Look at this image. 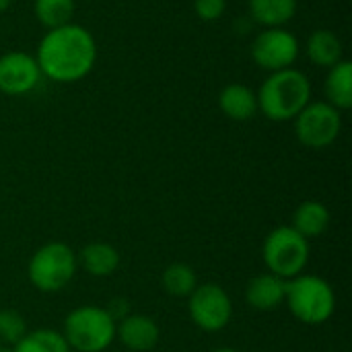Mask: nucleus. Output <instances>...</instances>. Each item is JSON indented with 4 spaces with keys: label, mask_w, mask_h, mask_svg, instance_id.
<instances>
[{
    "label": "nucleus",
    "mask_w": 352,
    "mask_h": 352,
    "mask_svg": "<svg viewBox=\"0 0 352 352\" xmlns=\"http://www.w3.org/2000/svg\"><path fill=\"white\" fill-rule=\"evenodd\" d=\"M227 8V0H194V10L198 14V19L210 23V21H219L223 16Z\"/></svg>",
    "instance_id": "obj_23"
},
{
    "label": "nucleus",
    "mask_w": 352,
    "mask_h": 352,
    "mask_svg": "<svg viewBox=\"0 0 352 352\" xmlns=\"http://www.w3.org/2000/svg\"><path fill=\"white\" fill-rule=\"evenodd\" d=\"M219 107L229 120L248 122L258 113L256 91L243 82H229L219 93Z\"/></svg>",
    "instance_id": "obj_13"
},
{
    "label": "nucleus",
    "mask_w": 352,
    "mask_h": 352,
    "mask_svg": "<svg viewBox=\"0 0 352 352\" xmlns=\"http://www.w3.org/2000/svg\"><path fill=\"white\" fill-rule=\"evenodd\" d=\"M299 39L285 27H270L256 35L252 43V60L268 72L293 68L299 58Z\"/></svg>",
    "instance_id": "obj_9"
},
{
    "label": "nucleus",
    "mask_w": 352,
    "mask_h": 352,
    "mask_svg": "<svg viewBox=\"0 0 352 352\" xmlns=\"http://www.w3.org/2000/svg\"><path fill=\"white\" fill-rule=\"evenodd\" d=\"M250 14L262 27H283L297 14V0H250Z\"/></svg>",
    "instance_id": "obj_18"
},
{
    "label": "nucleus",
    "mask_w": 352,
    "mask_h": 352,
    "mask_svg": "<svg viewBox=\"0 0 352 352\" xmlns=\"http://www.w3.org/2000/svg\"><path fill=\"white\" fill-rule=\"evenodd\" d=\"M342 130V116L328 101H309L295 118V136L307 148H328Z\"/></svg>",
    "instance_id": "obj_7"
},
{
    "label": "nucleus",
    "mask_w": 352,
    "mask_h": 352,
    "mask_svg": "<svg viewBox=\"0 0 352 352\" xmlns=\"http://www.w3.org/2000/svg\"><path fill=\"white\" fill-rule=\"evenodd\" d=\"M256 97L258 111H262L268 120L289 122L295 120L311 101V82L301 70L285 68L278 72H270Z\"/></svg>",
    "instance_id": "obj_2"
},
{
    "label": "nucleus",
    "mask_w": 352,
    "mask_h": 352,
    "mask_svg": "<svg viewBox=\"0 0 352 352\" xmlns=\"http://www.w3.org/2000/svg\"><path fill=\"white\" fill-rule=\"evenodd\" d=\"M212 352H239V351H235V349H231V346H221V349H217V351H212Z\"/></svg>",
    "instance_id": "obj_25"
},
{
    "label": "nucleus",
    "mask_w": 352,
    "mask_h": 352,
    "mask_svg": "<svg viewBox=\"0 0 352 352\" xmlns=\"http://www.w3.org/2000/svg\"><path fill=\"white\" fill-rule=\"evenodd\" d=\"M307 58L320 68H332L342 60V41L330 29H318L307 37Z\"/></svg>",
    "instance_id": "obj_17"
},
{
    "label": "nucleus",
    "mask_w": 352,
    "mask_h": 352,
    "mask_svg": "<svg viewBox=\"0 0 352 352\" xmlns=\"http://www.w3.org/2000/svg\"><path fill=\"white\" fill-rule=\"evenodd\" d=\"M188 311L200 330L219 332L227 328L233 318V301L221 285L204 283L188 297Z\"/></svg>",
    "instance_id": "obj_8"
},
{
    "label": "nucleus",
    "mask_w": 352,
    "mask_h": 352,
    "mask_svg": "<svg viewBox=\"0 0 352 352\" xmlns=\"http://www.w3.org/2000/svg\"><path fill=\"white\" fill-rule=\"evenodd\" d=\"M324 91L328 103L338 111L352 107V64L349 60H340L332 68H328V76L324 82Z\"/></svg>",
    "instance_id": "obj_16"
},
{
    "label": "nucleus",
    "mask_w": 352,
    "mask_h": 352,
    "mask_svg": "<svg viewBox=\"0 0 352 352\" xmlns=\"http://www.w3.org/2000/svg\"><path fill=\"white\" fill-rule=\"evenodd\" d=\"M62 336L70 351L103 352L116 340V320L105 307L82 305L66 316Z\"/></svg>",
    "instance_id": "obj_4"
},
{
    "label": "nucleus",
    "mask_w": 352,
    "mask_h": 352,
    "mask_svg": "<svg viewBox=\"0 0 352 352\" xmlns=\"http://www.w3.org/2000/svg\"><path fill=\"white\" fill-rule=\"evenodd\" d=\"M285 303L291 314L307 326L326 324L336 311V295L330 283L322 276L305 272L287 280Z\"/></svg>",
    "instance_id": "obj_3"
},
{
    "label": "nucleus",
    "mask_w": 352,
    "mask_h": 352,
    "mask_svg": "<svg viewBox=\"0 0 352 352\" xmlns=\"http://www.w3.org/2000/svg\"><path fill=\"white\" fill-rule=\"evenodd\" d=\"M37 66L41 76L68 85L85 78L97 62V41L93 33L76 23L47 29L39 39Z\"/></svg>",
    "instance_id": "obj_1"
},
{
    "label": "nucleus",
    "mask_w": 352,
    "mask_h": 352,
    "mask_svg": "<svg viewBox=\"0 0 352 352\" xmlns=\"http://www.w3.org/2000/svg\"><path fill=\"white\" fill-rule=\"evenodd\" d=\"M262 260L268 272L291 280L307 268L309 262V239L297 233L291 225L276 227L268 233L262 245Z\"/></svg>",
    "instance_id": "obj_6"
},
{
    "label": "nucleus",
    "mask_w": 352,
    "mask_h": 352,
    "mask_svg": "<svg viewBox=\"0 0 352 352\" xmlns=\"http://www.w3.org/2000/svg\"><path fill=\"white\" fill-rule=\"evenodd\" d=\"M27 334V324L23 314L16 309H0V344L14 346Z\"/></svg>",
    "instance_id": "obj_22"
},
{
    "label": "nucleus",
    "mask_w": 352,
    "mask_h": 352,
    "mask_svg": "<svg viewBox=\"0 0 352 352\" xmlns=\"http://www.w3.org/2000/svg\"><path fill=\"white\" fill-rule=\"evenodd\" d=\"M161 285L167 295L177 297V299H188L194 293V289L198 287V276L192 266H188L184 262H175L163 270Z\"/></svg>",
    "instance_id": "obj_19"
},
{
    "label": "nucleus",
    "mask_w": 352,
    "mask_h": 352,
    "mask_svg": "<svg viewBox=\"0 0 352 352\" xmlns=\"http://www.w3.org/2000/svg\"><path fill=\"white\" fill-rule=\"evenodd\" d=\"M291 227L297 233H301L305 239L320 237L330 227V210L326 204H322L318 200H305L297 206Z\"/></svg>",
    "instance_id": "obj_15"
},
{
    "label": "nucleus",
    "mask_w": 352,
    "mask_h": 352,
    "mask_svg": "<svg viewBox=\"0 0 352 352\" xmlns=\"http://www.w3.org/2000/svg\"><path fill=\"white\" fill-rule=\"evenodd\" d=\"M33 14L45 29L72 23L74 0H33Z\"/></svg>",
    "instance_id": "obj_21"
},
{
    "label": "nucleus",
    "mask_w": 352,
    "mask_h": 352,
    "mask_svg": "<svg viewBox=\"0 0 352 352\" xmlns=\"http://www.w3.org/2000/svg\"><path fill=\"white\" fill-rule=\"evenodd\" d=\"M78 266L97 278L111 276L120 268V252L105 241H93L76 254Z\"/></svg>",
    "instance_id": "obj_14"
},
{
    "label": "nucleus",
    "mask_w": 352,
    "mask_h": 352,
    "mask_svg": "<svg viewBox=\"0 0 352 352\" xmlns=\"http://www.w3.org/2000/svg\"><path fill=\"white\" fill-rule=\"evenodd\" d=\"M10 2H12V0H0V14H2L4 10H8Z\"/></svg>",
    "instance_id": "obj_24"
},
{
    "label": "nucleus",
    "mask_w": 352,
    "mask_h": 352,
    "mask_svg": "<svg viewBox=\"0 0 352 352\" xmlns=\"http://www.w3.org/2000/svg\"><path fill=\"white\" fill-rule=\"evenodd\" d=\"M12 352H70V346L64 340L62 332L41 328V330L27 332L12 346Z\"/></svg>",
    "instance_id": "obj_20"
},
{
    "label": "nucleus",
    "mask_w": 352,
    "mask_h": 352,
    "mask_svg": "<svg viewBox=\"0 0 352 352\" xmlns=\"http://www.w3.org/2000/svg\"><path fill=\"white\" fill-rule=\"evenodd\" d=\"M285 297H287V280L272 272L254 276L245 289V301L250 303V307L258 311L278 309L285 303Z\"/></svg>",
    "instance_id": "obj_12"
},
{
    "label": "nucleus",
    "mask_w": 352,
    "mask_h": 352,
    "mask_svg": "<svg viewBox=\"0 0 352 352\" xmlns=\"http://www.w3.org/2000/svg\"><path fill=\"white\" fill-rule=\"evenodd\" d=\"M0 349H2V344H0Z\"/></svg>",
    "instance_id": "obj_26"
},
{
    "label": "nucleus",
    "mask_w": 352,
    "mask_h": 352,
    "mask_svg": "<svg viewBox=\"0 0 352 352\" xmlns=\"http://www.w3.org/2000/svg\"><path fill=\"white\" fill-rule=\"evenodd\" d=\"M41 72L35 56L27 52H6L0 56V93L19 97L39 85Z\"/></svg>",
    "instance_id": "obj_10"
},
{
    "label": "nucleus",
    "mask_w": 352,
    "mask_h": 352,
    "mask_svg": "<svg viewBox=\"0 0 352 352\" xmlns=\"http://www.w3.org/2000/svg\"><path fill=\"white\" fill-rule=\"evenodd\" d=\"M76 270L78 260L72 248L62 241H50L31 256L27 276L37 291L58 293L72 283Z\"/></svg>",
    "instance_id": "obj_5"
},
{
    "label": "nucleus",
    "mask_w": 352,
    "mask_h": 352,
    "mask_svg": "<svg viewBox=\"0 0 352 352\" xmlns=\"http://www.w3.org/2000/svg\"><path fill=\"white\" fill-rule=\"evenodd\" d=\"M116 338L132 352H148L159 344L161 330L144 314H128L116 324Z\"/></svg>",
    "instance_id": "obj_11"
}]
</instances>
